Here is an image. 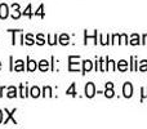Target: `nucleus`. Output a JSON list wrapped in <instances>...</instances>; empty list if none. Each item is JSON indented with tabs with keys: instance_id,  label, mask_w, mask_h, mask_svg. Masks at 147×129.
Instances as JSON below:
<instances>
[{
	"instance_id": "9",
	"label": "nucleus",
	"mask_w": 147,
	"mask_h": 129,
	"mask_svg": "<svg viewBox=\"0 0 147 129\" xmlns=\"http://www.w3.org/2000/svg\"><path fill=\"white\" fill-rule=\"evenodd\" d=\"M117 70L121 71V72H124V71L128 70V62L124 61V59H121V61L117 62Z\"/></svg>"
},
{
	"instance_id": "3",
	"label": "nucleus",
	"mask_w": 147,
	"mask_h": 129,
	"mask_svg": "<svg viewBox=\"0 0 147 129\" xmlns=\"http://www.w3.org/2000/svg\"><path fill=\"white\" fill-rule=\"evenodd\" d=\"M123 94L125 98H130L133 96V85L130 83H125L123 86Z\"/></svg>"
},
{
	"instance_id": "7",
	"label": "nucleus",
	"mask_w": 147,
	"mask_h": 129,
	"mask_svg": "<svg viewBox=\"0 0 147 129\" xmlns=\"http://www.w3.org/2000/svg\"><path fill=\"white\" fill-rule=\"evenodd\" d=\"M38 68V63L34 59H30V57H27V70L28 71H35Z\"/></svg>"
},
{
	"instance_id": "21",
	"label": "nucleus",
	"mask_w": 147,
	"mask_h": 129,
	"mask_svg": "<svg viewBox=\"0 0 147 129\" xmlns=\"http://www.w3.org/2000/svg\"><path fill=\"white\" fill-rule=\"evenodd\" d=\"M107 70H110V71L116 70V67H115V61H112V59L109 58V61H107Z\"/></svg>"
},
{
	"instance_id": "34",
	"label": "nucleus",
	"mask_w": 147,
	"mask_h": 129,
	"mask_svg": "<svg viewBox=\"0 0 147 129\" xmlns=\"http://www.w3.org/2000/svg\"><path fill=\"white\" fill-rule=\"evenodd\" d=\"M3 92H4V86H1V88H0V97H1V93Z\"/></svg>"
},
{
	"instance_id": "30",
	"label": "nucleus",
	"mask_w": 147,
	"mask_h": 129,
	"mask_svg": "<svg viewBox=\"0 0 147 129\" xmlns=\"http://www.w3.org/2000/svg\"><path fill=\"white\" fill-rule=\"evenodd\" d=\"M141 91H142V96H141V101H143V99H145L146 97H147V88L145 86V88H142V89H141Z\"/></svg>"
},
{
	"instance_id": "16",
	"label": "nucleus",
	"mask_w": 147,
	"mask_h": 129,
	"mask_svg": "<svg viewBox=\"0 0 147 129\" xmlns=\"http://www.w3.org/2000/svg\"><path fill=\"white\" fill-rule=\"evenodd\" d=\"M58 41V35H48V43L51 45H56Z\"/></svg>"
},
{
	"instance_id": "5",
	"label": "nucleus",
	"mask_w": 147,
	"mask_h": 129,
	"mask_svg": "<svg viewBox=\"0 0 147 129\" xmlns=\"http://www.w3.org/2000/svg\"><path fill=\"white\" fill-rule=\"evenodd\" d=\"M9 16V7L7 4H0V18L5 20Z\"/></svg>"
},
{
	"instance_id": "24",
	"label": "nucleus",
	"mask_w": 147,
	"mask_h": 129,
	"mask_svg": "<svg viewBox=\"0 0 147 129\" xmlns=\"http://www.w3.org/2000/svg\"><path fill=\"white\" fill-rule=\"evenodd\" d=\"M138 70H140V71H147V61H146V59L141 61V63H140V67H138Z\"/></svg>"
},
{
	"instance_id": "27",
	"label": "nucleus",
	"mask_w": 147,
	"mask_h": 129,
	"mask_svg": "<svg viewBox=\"0 0 147 129\" xmlns=\"http://www.w3.org/2000/svg\"><path fill=\"white\" fill-rule=\"evenodd\" d=\"M23 16H27L28 18H31V5L28 4L27 8L25 9V12H23Z\"/></svg>"
},
{
	"instance_id": "35",
	"label": "nucleus",
	"mask_w": 147,
	"mask_h": 129,
	"mask_svg": "<svg viewBox=\"0 0 147 129\" xmlns=\"http://www.w3.org/2000/svg\"><path fill=\"white\" fill-rule=\"evenodd\" d=\"M0 68H1V62H0Z\"/></svg>"
},
{
	"instance_id": "20",
	"label": "nucleus",
	"mask_w": 147,
	"mask_h": 129,
	"mask_svg": "<svg viewBox=\"0 0 147 129\" xmlns=\"http://www.w3.org/2000/svg\"><path fill=\"white\" fill-rule=\"evenodd\" d=\"M36 43H38L39 45H44V44H45V39H44L43 34H39V35L36 36Z\"/></svg>"
},
{
	"instance_id": "33",
	"label": "nucleus",
	"mask_w": 147,
	"mask_h": 129,
	"mask_svg": "<svg viewBox=\"0 0 147 129\" xmlns=\"http://www.w3.org/2000/svg\"><path fill=\"white\" fill-rule=\"evenodd\" d=\"M1 123H3V111L0 110V124H1Z\"/></svg>"
},
{
	"instance_id": "8",
	"label": "nucleus",
	"mask_w": 147,
	"mask_h": 129,
	"mask_svg": "<svg viewBox=\"0 0 147 129\" xmlns=\"http://www.w3.org/2000/svg\"><path fill=\"white\" fill-rule=\"evenodd\" d=\"M25 62L22 61V59H17V61H16V65L13 66V70L14 71H23L25 70Z\"/></svg>"
},
{
	"instance_id": "22",
	"label": "nucleus",
	"mask_w": 147,
	"mask_h": 129,
	"mask_svg": "<svg viewBox=\"0 0 147 129\" xmlns=\"http://www.w3.org/2000/svg\"><path fill=\"white\" fill-rule=\"evenodd\" d=\"M43 10H44V5L41 4L40 7H39V9L36 10V12H35V14H36V16H40L41 18H44V17H45V13H44Z\"/></svg>"
},
{
	"instance_id": "10",
	"label": "nucleus",
	"mask_w": 147,
	"mask_h": 129,
	"mask_svg": "<svg viewBox=\"0 0 147 129\" xmlns=\"http://www.w3.org/2000/svg\"><path fill=\"white\" fill-rule=\"evenodd\" d=\"M7 96H8V98H14V97H17V88H16V86H9Z\"/></svg>"
},
{
	"instance_id": "28",
	"label": "nucleus",
	"mask_w": 147,
	"mask_h": 129,
	"mask_svg": "<svg viewBox=\"0 0 147 129\" xmlns=\"http://www.w3.org/2000/svg\"><path fill=\"white\" fill-rule=\"evenodd\" d=\"M120 39H121V44H129V41H128V36L125 35V34H121V35H120Z\"/></svg>"
},
{
	"instance_id": "23",
	"label": "nucleus",
	"mask_w": 147,
	"mask_h": 129,
	"mask_svg": "<svg viewBox=\"0 0 147 129\" xmlns=\"http://www.w3.org/2000/svg\"><path fill=\"white\" fill-rule=\"evenodd\" d=\"M43 92H44V93H43L44 97H47V96L52 97V88H51V86H44Z\"/></svg>"
},
{
	"instance_id": "15",
	"label": "nucleus",
	"mask_w": 147,
	"mask_h": 129,
	"mask_svg": "<svg viewBox=\"0 0 147 129\" xmlns=\"http://www.w3.org/2000/svg\"><path fill=\"white\" fill-rule=\"evenodd\" d=\"M30 93H31V97L38 98V97L40 96V89H39L38 86H32V88H31V91H30Z\"/></svg>"
},
{
	"instance_id": "11",
	"label": "nucleus",
	"mask_w": 147,
	"mask_h": 129,
	"mask_svg": "<svg viewBox=\"0 0 147 129\" xmlns=\"http://www.w3.org/2000/svg\"><path fill=\"white\" fill-rule=\"evenodd\" d=\"M49 68V62L47 59H41L40 63H39V70L40 71H48Z\"/></svg>"
},
{
	"instance_id": "13",
	"label": "nucleus",
	"mask_w": 147,
	"mask_h": 129,
	"mask_svg": "<svg viewBox=\"0 0 147 129\" xmlns=\"http://www.w3.org/2000/svg\"><path fill=\"white\" fill-rule=\"evenodd\" d=\"M141 41H140V35L138 34H133L132 36H130V44L132 45H138Z\"/></svg>"
},
{
	"instance_id": "6",
	"label": "nucleus",
	"mask_w": 147,
	"mask_h": 129,
	"mask_svg": "<svg viewBox=\"0 0 147 129\" xmlns=\"http://www.w3.org/2000/svg\"><path fill=\"white\" fill-rule=\"evenodd\" d=\"M92 68H93V62L89 61V59H85V61L83 62V74L89 72Z\"/></svg>"
},
{
	"instance_id": "2",
	"label": "nucleus",
	"mask_w": 147,
	"mask_h": 129,
	"mask_svg": "<svg viewBox=\"0 0 147 129\" xmlns=\"http://www.w3.org/2000/svg\"><path fill=\"white\" fill-rule=\"evenodd\" d=\"M94 94H96V86H94L93 83L89 81V83L85 85V96L88 97V98H93Z\"/></svg>"
},
{
	"instance_id": "18",
	"label": "nucleus",
	"mask_w": 147,
	"mask_h": 129,
	"mask_svg": "<svg viewBox=\"0 0 147 129\" xmlns=\"http://www.w3.org/2000/svg\"><path fill=\"white\" fill-rule=\"evenodd\" d=\"M25 44H27V45H32L35 41H34V38H32V35L31 34H27V35L25 36Z\"/></svg>"
},
{
	"instance_id": "25",
	"label": "nucleus",
	"mask_w": 147,
	"mask_h": 129,
	"mask_svg": "<svg viewBox=\"0 0 147 129\" xmlns=\"http://www.w3.org/2000/svg\"><path fill=\"white\" fill-rule=\"evenodd\" d=\"M18 10H20V8H16V9L13 10V13H12V18H13V20H18V18L21 17V13L18 12Z\"/></svg>"
},
{
	"instance_id": "17",
	"label": "nucleus",
	"mask_w": 147,
	"mask_h": 129,
	"mask_svg": "<svg viewBox=\"0 0 147 129\" xmlns=\"http://www.w3.org/2000/svg\"><path fill=\"white\" fill-rule=\"evenodd\" d=\"M75 86H76V85H75V83H72L71 85H70V88L67 89V92H66V94H67V96H69V94H70V96H72V97H75V96H76Z\"/></svg>"
},
{
	"instance_id": "26",
	"label": "nucleus",
	"mask_w": 147,
	"mask_h": 129,
	"mask_svg": "<svg viewBox=\"0 0 147 129\" xmlns=\"http://www.w3.org/2000/svg\"><path fill=\"white\" fill-rule=\"evenodd\" d=\"M102 38V35H99ZM102 45H107V44H110V34L109 35H106L105 38H102V41H101Z\"/></svg>"
},
{
	"instance_id": "29",
	"label": "nucleus",
	"mask_w": 147,
	"mask_h": 129,
	"mask_svg": "<svg viewBox=\"0 0 147 129\" xmlns=\"http://www.w3.org/2000/svg\"><path fill=\"white\" fill-rule=\"evenodd\" d=\"M119 38H120V35L119 34H115V35H112V41H111V44H116V43H119Z\"/></svg>"
},
{
	"instance_id": "4",
	"label": "nucleus",
	"mask_w": 147,
	"mask_h": 129,
	"mask_svg": "<svg viewBox=\"0 0 147 129\" xmlns=\"http://www.w3.org/2000/svg\"><path fill=\"white\" fill-rule=\"evenodd\" d=\"M4 111H5V114H7V119H5L3 123H4V124H7V123L9 122V120H12V123H13V124H17V120H16L14 118H13V115H14V112L17 111V110H16V109H13L12 111H8V110L5 109Z\"/></svg>"
},
{
	"instance_id": "19",
	"label": "nucleus",
	"mask_w": 147,
	"mask_h": 129,
	"mask_svg": "<svg viewBox=\"0 0 147 129\" xmlns=\"http://www.w3.org/2000/svg\"><path fill=\"white\" fill-rule=\"evenodd\" d=\"M105 96H106L107 98H112V97L115 96L114 88H106V91H105Z\"/></svg>"
},
{
	"instance_id": "1",
	"label": "nucleus",
	"mask_w": 147,
	"mask_h": 129,
	"mask_svg": "<svg viewBox=\"0 0 147 129\" xmlns=\"http://www.w3.org/2000/svg\"><path fill=\"white\" fill-rule=\"evenodd\" d=\"M78 58H80V57L79 56H70L69 57V70L70 71H79L80 65H79V62H75Z\"/></svg>"
},
{
	"instance_id": "14",
	"label": "nucleus",
	"mask_w": 147,
	"mask_h": 129,
	"mask_svg": "<svg viewBox=\"0 0 147 129\" xmlns=\"http://www.w3.org/2000/svg\"><path fill=\"white\" fill-rule=\"evenodd\" d=\"M20 92H21L20 96L22 97V98H26V97H27V92H28V89H27V86H26L25 84H21V85H20Z\"/></svg>"
},
{
	"instance_id": "32",
	"label": "nucleus",
	"mask_w": 147,
	"mask_h": 129,
	"mask_svg": "<svg viewBox=\"0 0 147 129\" xmlns=\"http://www.w3.org/2000/svg\"><path fill=\"white\" fill-rule=\"evenodd\" d=\"M106 88H114V84L112 83H106Z\"/></svg>"
},
{
	"instance_id": "31",
	"label": "nucleus",
	"mask_w": 147,
	"mask_h": 129,
	"mask_svg": "<svg viewBox=\"0 0 147 129\" xmlns=\"http://www.w3.org/2000/svg\"><path fill=\"white\" fill-rule=\"evenodd\" d=\"M142 44H147V34H145V35H143V41H142Z\"/></svg>"
},
{
	"instance_id": "12",
	"label": "nucleus",
	"mask_w": 147,
	"mask_h": 129,
	"mask_svg": "<svg viewBox=\"0 0 147 129\" xmlns=\"http://www.w3.org/2000/svg\"><path fill=\"white\" fill-rule=\"evenodd\" d=\"M59 43H61L62 45H67V44L70 43V36L67 35V34H62V35L59 36Z\"/></svg>"
}]
</instances>
